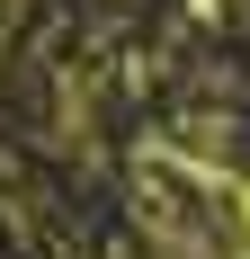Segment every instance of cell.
<instances>
[{
  "label": "cell",
  "mask_w": 250,
  "mask_h": 259,
  "mask_svg": "<svg viewBox=\"0 0 250 259\" xmlns=\"http://www.w3.org/2000/svg\"><path fill=\"white\" fill-rule=\"evenodd\" d=\"M18 9H27V0H0V27H9V18H18Z\"/></svg>",
  "instance_id": "1"
}]
</instances>
